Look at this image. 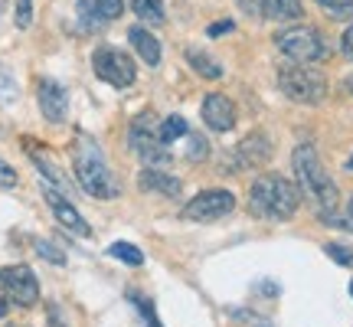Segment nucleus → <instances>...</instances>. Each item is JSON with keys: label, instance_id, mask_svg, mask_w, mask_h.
Returning <instances> with one entry per match:
<instances>
[{"label": "nucleus", "instance_id": "3", "mask_svg": "<svg viewBox=\"0 0 353 327\" xmlns=\"http://www.w3.org/2000/svg\"><path fill=\"white\" fill-rule=\"evenodd\" d=\"M298 206H301V190L281 174L255 177V184L249 187V213L259 219L281 223V219H291L298 213Z\"/></svg>", "mask_w": 353, "mask_h": 327}, {"label": "nucleus", "instance_id": "19", "mask_svg": "<svg viewBox=\"0 0 353 327\" xmlns=\"http://www.w3.org/2000/svg\"><path fill=\"white\" fill-rule=\"evenodd\" d=\"M30 161L37 164V170L43 174V184H50V187H56V190H63V193H69V180H65V174L50 161V157H43L39 151H30Z\"/></svg>", "mask_w": 353, "mask_h": 327}, {"label": "nucleus", "instance_id": "36", "mask_svg": "<svg viewBox=\"0 0 353 327\" xmlns=\"http://www.w3.org/2000/svg\"><path fill=\"white\" fill-rule=\"evenodd\" d=\"M50 327H65L63 315H59V308H56V304H50Z\"/></svg>", "mask_w": 353, "mask_h": 327}, {"label": "nucleus", "instance_id": "35", "mask_svg": "<svg viewBox=\"0 0 353 327\" xmlns=\"http://www.w3.org/2000/svg\"><path fill=\"white\" fill-rule=\"evenodd\" d=\"M259 3H262V0H239V7L249 13V17H259Z\"/></svg>", "mask_w": 353, "mask_h": 327}, {"label": "nucleus", "instance_id": "23", "mask_svg": "<svg viewBox=\"0 0 353 327\" xmlns=\"http://www.w3.org/2000/svg\"><path fill=\"white\" fill-rule=\"evenodd\" d=\"M108 255L118 259V262H125V265H144L141 249L138 246H131V242H114V246H108Z\"/></svg>", "mask_w": 353, "mask_h": 327}, {"label": "nucleus", "instance_id": "33", "mask_svg": "<svg viewBox=\"0 0 353 327\" xmlns=\"http://www.w3.org/2000/svg\"><path fill=\"white\" fill-rule=\"evenodd\" d=\"M341 52L353 63V23L343 30V37H341Z\"/></svg>", "mask_w": 353, "mask_h": 327}, {"label": "nucleus", "instance_id": "28", "mask_svg": "<svg viewBox=\"0 0 353 327\" xmlns=\"http://www.w3.org/2000/svg\"><path fill=\"white\" fill-rule=\"evenodd\" d=\"M13 23L20 30L33 23V0H13Z\"/></svg>", "mask_w": 353, "mask_h": 327}, {"label": "nucleus", "instance_id": "31", "mask_svg": "<svg viewBox=\"0 0 353 327\" xmlns=\"http://www.w3.org/2000/svg\"><path fill=\"white\" fill-rule=\"evenodd\" d=\"M37 252L46 259V262H52V265H65V255L56 246H50V242H37Z\"/></svg>", "mask_w": 353, "mask_h": 327}, {"label": "nucleus", "instance_id": "7", "mask_svg": "<svg viewBox=\"0 0 353 327\" xmlns=\"http://www.w3.org/2000/svg\"><path fill=\"white\" fill-rule=\"evenodd\" d=\"M39 301V281L30 265H7L0 268V317L17 308H33Z\"/></svg>", "mask_w": 353, "mask_h": 327}, {"label": "nucleus", "instance_id": "2", "mask_svg": "<svg viewBox=\"0 0 353 327\" xmlns=\"http://www.w3.org/2000/svg\"><path fill=\"white\" fill-rule=\"evenodd\" d=\"M291 170H294V184L301 190V197L314 203L317 216L324 213H337V206H341V190L337 184L327 177L324 170V164L317 157V151L311 144H298L294 154H291Z\"/></svg>", "mask_w": 353, "mask_h": 327}, {"label": "nucleus", "instance_id": "4", "mask_svg": "<svg viewBox=\"0 0 353 327\" xmlns=\"http://www.w3.org/2000/svg\"><path fill=\"white\" fill-rule=\"evenodd\" d=\"M275 46L278 52L288 59V63H324L330 56V46L324 33L314 30V26H304V23H291L285 30H278L275 33Z\"/></svg>", "mask_w": 353, "mask_h": 327}, {"label": "nucleus", "instance_id": "21", "mask_svg": "<svg viewBox=\"0 0 353 327\" xmlns=\"http://www.w3.org/2000/svg\"><path fill=\"white\" fill-rule=\"evenodd\" d=\"M17 99H20V86H17V79H13L10 66L0 63V105L10 108V105H17Z\"/></svg>", "mask_w": 353, "mask_h": 327}, {"label": "nucleus", "instance_id": "15", "mask_svg": "<svg viewBox=\"0 0 353 327\" xmlns=\"http://www.w3.org/2000/svg\"><path fill=\"white\" fill-rule=\"evenodd\" d=\"M138 187L144 190V193H161L167 200H176V197L183 193V184H180L174 174L161 170V167H144L138 174Z\"/></svg>", "mask_w": 353, "mask_h": 327}, {"label": "nucleus", "instance_id": "30", "mask_svg": "<svg viewBox=\"0 0 353 327\" xmlns=\"http://www.w3.org/2000/svg\"><path fill=\"white\" fill-rule=\"evenodd\" d=\"M17 184H20V177H17V170H13L10 164H7L3 157H0V190H13Z\"/></svg>", "mask_w": 353, "mask_h": 327}, {"label": "nucleus", "instance_id": "5", "mask_svg": "<svg viewBox=\"0 0 353 327\" xmlns=\"http://www.w3.org/2000/svg\"><path fill=\"white\" fill-rule=\"evenodd\" d=\"M278 88L285 92V99L298 105H321L327 99V79L307 63H285L278 66Z\"/></svg>", "mask_w": 353, "mask_h": 327}, {"label": "nucleus", "instance_id": "16", "mask_svg": "<svg viewBox=\"0 0 353 327\" xmlns=\"http://www.w3.org/2000/svg\"><path fill=\"white\" fill-rule=\"evenodd\" d=\"M259 17L272 20V23H298L304 20V3L301 0H262Z\"/></svg>", "mask_w": 353, "mask_h": 327}, {"label": "nucleus", "instance_id": "1", "mask_svg": "<svg viewBox=\"0 0 353 327\" xmlns=\"http://www.w3.org/2000/svg\"><path fill=\"white\" fill-rule=\"evenodd\" d=\"M72 174H76V184L85 190L92 200H114L121 197V184L114 170L105 161V151L101 144L92 135L79 131L76 144H72Z\"/></svg>", "mask_w": 353, "mask_h": 327}, {"label": "nucleus", "instance_id": "14", "mask_svg": "<svg viewBox=\"0 0 353 327\" xmlns=\"http://www.w3.org/2000/svg\"><path fill=\"white\" fill-rule=\"evenodd\" d=\"M200 115H203V125L210 128V131H219V135L236 125V105L223 92H210L200 105Z\"/></svg>", "mask_w": 353, "mask_h": 327}, {"label": "nucleus", "instance_id": "6", "mask_svg": "<svg viewBox=\"0 0 353 327\" xmlns=\"http://www.w3.org/2000/svg\"><path fill=\"white\" fill-rule=\"evenodd\" d=\"M128 144H131V151L141 157L144 167H167V164L174 161V154L167 151L170 144H164V138H161V121H157L151 112L138 115V118L131 121Z\"/></svg>", "mask_w": 353, "mask_h": 327}, {"label": "nucleus", "instance_id": "38", "mask_svg": "<svg viewBox=\"0 0 353 327\" xmlns=\"http://www.w3.org/2000/svg\"><path fill=\"white\" fill-rule=\"evenodd\" d=\"M347 170H353V157H350V161H347Z\"/></svg>", "mask_w": 353, "mask_h": 327}, {"label": "nucleus", "instance_id": "10", "mask_svg": "<svg viewBox=\"0 0 353 327\" xmlns=\"http://www.w3.org/2000/svg\"><path fill=\"white\" fill-rule=\"evenodd\" d=\"M272 157V141L265 138L262 131H252L249 138H242L232 154H229V167L232 170H255V167H262L265 161Z\"/></svg>", "mask_w": 353, "mask_h": 327}, {"label": "nucleus", "instance_id": "40", "mask_svg": "<svg viewBox=\"0 0 353 327\" xmlns=\"http://www.w3.org/2000/svg\"><path fill=\"white\" fill-rule=\"evenodd\" d=\"M10 327H17V324H10Z\"/></svg>", "mask_w": 353, "mask_h": 327}, {"label": "nucleus", "instance_id": "20", "mask_svg": "<svg viewBox=\"0 0 353 327\" xmlns=\"http://www.w3.org/2000/svg\"><path fill=\"white\" fill-rule=\"evenodd\" d=\"M131 10L138 13V20H144L148 26H164L167 23L164 0H131Z\"/></svg>", "mask_w": 353, "mask_h": 327}, {"label": "nucleus", "instance_id": "11", "mask_svg": "<svg viewBox=\"0 0 353 327\" xmlns=\"http://www.w3.org/2000/svg\"><path fill=\"white\" fill-rule=\"evenodd\" d=\"M43 197H46V203H50L52 216L59 219V226H65L72 236H79V239H88L92 236V226H88L85 219H82V213H79L76 206L69 203V197H65L63 190L50 187V184H43Z\"/></svg>", "mask_w": 353, "mask_h": 327}, {"label": "nucleus", "instance_id": "26", "mask_svg": "<svg viewBox=\"0 0 353 327\" xmlns=\"http://www.w3.org/2000/svg\"><path fill=\"white\" fill-rule=\"evenodd\" d=\"M206 154H210V144H206V138L203 135H193L190 131L187 135V161H206Z\"/></svg>", "mask_w": 353, "mask_h": 327}, {"label": "nucleus", "instance_id": "29", "mask_svg": "<svg viewBox=\"0 0 353 327\" xmlns=\"http://www.w3.org/2000/svg\"><path fill=\"white\" fill-rule=\"evenodd\" d=\"M321 223H327V226H341V229H350V232H353V197H350V203H347V213H343V216L324 213V216H321Z\"/></svg>", "mask_w": 353, "mask_h": 327}, {"label": "nucleus", "instance_id": "17", "mask_svg": "<svg viewBox=\"0 0 353 327\" xmlns=\"http://www.w3.org/2000/svg\"><path fill=\"white\" fill-rule=\"evenodd\" d=\"M128 43L134 46V52H138L148 66H161V43H157V37H151V30L131 26V30H128Z\"/></svg>", "mask_w": 353, "mask_h": 327}, {"label": "nucleus", "instance_id": "27", "mask_svg": "<svg viewBox=\"0 0 353 327\" xmlns=\"http://www.w3.org/2000/svg\"><path fill=\"white\" fill-rule=\"evenodd\" d=\"M324 252L330 255V262L343 265V268H353V249H350V246H343V242H327V246H324Z\"/></svg>", "mask_w": 353, "mask_h": 327}, {"label": "nucleus", "instance_id": "12", "mask_svg": "<svg viewBox=\"0 0 353 327\" xmlns=\"http://www.w3.org/2000/svg\"><path fill=\"white\" fill-rule=\"evenodd\" d=\"M37 99H39V112L50 125H63L65 115H69V95L56 79H39L37 82Z\"/></svg>", "mask_w": 353, "mask_h": 327}, {"label": "nucleus", "instance_id": "25", "mask_svg": "<svg viewBox=\"0 0 353 327\" xmlns=\"http://www.w3.org/2000/svg\"><path fill=\"white\" fill-rule=\"evenodd\" d=\"M128 301L138 304V311H141V317H144V324H148V327H164L161 321H157V311H154V304L148 301V298H141L138 291H128Z\"/></svg>", "mask_w": 353, "mask_h": 327}, {"label": "nucleus", "instance_id": "24", "mask_svg": "<svg viewBox=\"0 0 353 327\" xmlns=\"http://www.w3.org/2000/svg\"><path fill=\"white\" fill-rule=\"evenodd\" d=\"M321 10H327L334 20H350L353 17V0H314Z\"/></svg>", "mask_w": 353, "mask_h": 327}, {"label": "nucleus", "instance_id": "37", "mask_svg": "<svg viewBox=\"0 0 353 327\" xmlns=\"http://www.w3.org/2000/svg\"><path fill=\"white\" fill-rule=\"evenodd\" d=\"M343 88H347V92H350V99H353V72L347 79H343Z\"/></svg>", "mask_w": 353, "mask_h": 327}, {"label": "nucleus", "instance_id": "18", "mask_svg": "<svg viewBox=\"0 0 353 327\" xmlns=\"http://www.w3.org/2000/svg\"><path fill=\"white\" fill-rule=\"evenodd\" d=\"M187 63L193 66V72L203 79H223V66L216 63L210 52H203L200 46H187Z\"/></svg>", "mask_w": 353, "mask_h": 327}, {"label": "nucleus", "instance_id": "13", "mask_svg": "<svg viewBox=\"0 0 353 327\" xmlns=\"http://www.w3.org/2000/svg\"><path fill=\"white\" fill-rule=\"evenodd\" d=\"M125 10V0H79L76 13L82 30H99V26H108L112 20H118Z\"/></svg>", "mask_w": 353, "mask_h": 327}, {"label": "nucleus", "instance_id": "8", "mask_svg": "<svg viewBox=\"0 0 353 327\" xmlns=\"http://www.w3.org/2000/svg\"><path fill=\"white\" fill-rule=\"evenodd\" d=\"M92 69H95V76H99L101 82H108V86H114V88L134 86V79H138L134 59H131L125 50H118V46H99L95 56H92Z\"/></svg>", "mask_w": 353, "mask_h": 327}, {"label": "nucleus", "instance_id": "9", "mask_svg": "<svg viewBox=\"0 0 353 327\" xmlns=\"http://www.w3.org/2000/svg\"><path fill=\"white\" fill-rule=\"evenodd\" d=\"M236 210V197L229 190H203L183 206V219L190 223H216Z\"/></svg>", "mask_w": 353, "mask_h": 327}, {"label": "nucleus", "instance_id": "32", "mask_svg": "<svg viewBox=\"0 0 353 327\" xmlns=\"http://www.w3.org/2000/svg\"><path fill=\"white\" fill-rule=\"evenodd\" d=\"M232 317H236V321H245V324H252V327H275L272 321H265V317H259V315H249V311H242V308H232Z\"/></svg>", "mask_w": 353, "mask_h": 327}, {"label": "nucleus", "instance_id": "22", "mask_svg": "<svg viewBox=\"0 0 353 327\" xmlns=\"http://www.w3.org/2000/svg\"><path fill=\"white\" fill-rule=\"evenodd\" d=\"M187 135H190V125L180 115H170V118L161 121V138H164V144H174L176 138H187Z\"/></svg>", "mask_w": 353, "mask_h": 327}, {"label": "nucleus", "instance_id": "34", "mask_svg": "<svg viewBox=\"0 0 353 327\" xmlns=\"http://www.w3.org/2000/svg\"><path fill=\"white\" fill-rule=\"evenodd\" d=\"M232 30H236V23H232V20H219V23H213L206 33H210V37H223V33H232Z\"/></svg>", "mask_w": 353, "mask_h": 327}, {"label": "nucleus", "instance_id": "39", "mask_svg": "<svg viewBox=\"0 0 353 327\" xmlns=\"http://www.w3.org/2000/svg\"><path fill=\"white\" fill-rule=\"evenodd\" d=\"M350 298H353V281H350Z\"/></svg>", "mask_w": 353, "mask_h": 327}]
</instances>
